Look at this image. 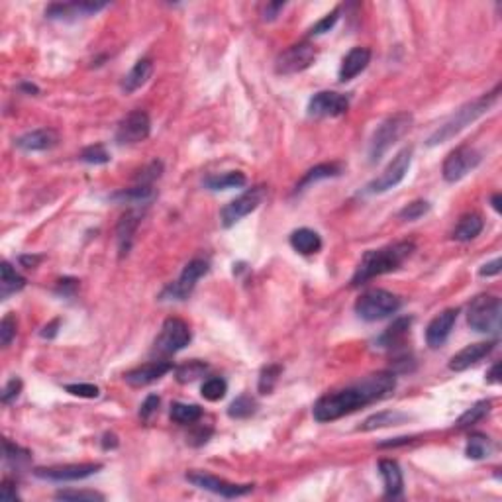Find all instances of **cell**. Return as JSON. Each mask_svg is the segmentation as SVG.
Here are the masks:
<instances>
[{"instance_id": "cell-1", "label": "cell", "mask_w": 502, "mask_h": 502, "mask_svg": "<svg viewBox=\"0 0 502 502\" xmlns=\"http://www.w3.org/2000/svg\"><path fill=\"white\" fill-rule=\"evenodd\" d=\"M397 388V375L388 371H379L363 376L352 387L330 392L314 404V418L318 422H334L342 416L373 404L376 400L390 397Z\"/></svg>"}, {"instance_id": "cell-2", "label": "cell", "mask_w": 502, "mask_h": 502, "mask_svg": "<svg viewBox=\"0 0 502 502\" xmlns=\"http://www.w3.org/2000/svg\"><path fill=\"white\" fill-rule=\"evenodd\" d=\"M414 243L412 241H399L381 250H371L363 255V259L357 265L352 285L359 286L367 283L369 279H375L379 275H387L397 271L402 263L406 261L414 253Z\"/></svg>"}, {"instance_id": "cell-3", "label": "cell", "mask_w": 502, "mask_h": 502, "mask_svg": "<svg viewBox=\"0 0 502 502\" xmlns=\"http://www.w3.org/2000/svg\"><path fill=\"white\" fill-rule=\"evenodd\" d=\"M499 94H501V87H494V91L483 94L479 98L471 101V103L463 104L461 108H457L453 114L445 120L444 124L435 130L432 136L428 137V146H440L449 141L451 137H456L459 132H463L467 125H471L475 120H479L481 116L487 114L492 106L499 101Z\"/></svg>"}, {"instance_id": "cell-4", "label": "cell", "mask_w": 502, "mask_h": 502, "mask_svg": "<svg viewBox=\"0 0 502 502\" xmlns=\"http://www.w3.org/2000/svg\"><path fill=\"white\" fill-rule=\"evenodd\" d=\"M412 125V114L408 112H399V114L388 116L385 122H381L375 134L371 137L369 144V159L371 163H376L381 159L392 144H397L400 137L404 136Z\"/></svg>"}, {"instance_id": "cell-5", "label": "cell", "mask_w": 502, "mask_h": 502, "mask_svg": "<svg viewBox=\"0 0 502 502\" xmlns=\"http://www.w3.org/2000/svg\"><path fill=\"white\" fill-rule=\"evenodd\" d=\"M402 306V300L397 295L383 291V288H371L365 295L357 298L355 302V312L359 318L367 322H376V320L388 318L397 314Z\"/></svg>"}, {"instance_id": "cell-6", "label": "cell", "mask_w": 502, "mask_h": 502, "mask_svg": "<svg viewBox=\"0 0 502 502\" xmlns=\"http://www.w3.org/2000/svg\"><path fill=\"white\" fill-rule=\"evenodd\" d=\"M501 298L492 295H479L469 304V326L481 334H496L501 330Z\"/></svg>"}, {"instance_id": "cell-7", "label": "cell", "mask_w": 502, "mask_h": 502, "mask_svg": "<svg viewBox=\"0 0 502 502\" xmlns=\"http://www.w3.org/2000/svg\"><path fill=\"white\" fill-rule=\"evenodd\" d=\"M191 330L181 318H167L161 326L159 336L153 343V354L171 355L184 349L191 343Z\"/></svg>"}, {"instance_id": "cell-8", "label": "cell", "mask_w": 502, "mask_h": 502, "mask_svg": "<svg viewBox=\"0 0 502 502\" xmlns=\"http://www.w3.org/2000/svg\"><path fill=\"white\" fill-rule=\"evenodd\" d=\"M410 163H412V148L400 149L399 153L392 157V161L385 167V171L367 184L365 193L381 194V193H387L390 189H395V187L406 177V173L410 169Z\"/></svg>"}, {"instance_id": "cell-9", "label": "cell", "mask_w": 502, "mask_h": 502, "mask_svg": "<svg viewBox=\"0 0 502 502\" xmlns=\"http://www.w3.org/2000/svg\"><path fill=\"white\" fill-rule=\"evenodd\" d=\"M265 187H253V189H248L245 193L240 194L238 198H234L232 202L222 208V212H220V222H222V226L224 228H232V226H236L240 220L251 214L253 210H257L259 205L263 202V198H265Z\"/></svg>"}, {"instance_id": "cell-10", "label": "cell", "mask_w": 502, "mask_h": 502, "mask_svg": "<svg viewBox=\"0 0 502 502\" xmlns=\"http://www.w3.org/2000/svg\"><path fill=\"white\" fill-rule=\"evenodd\" d=\"M208 271H210V265L205 259H193L191 263H187L181 277L167 286L161 293L159 298L161 300H184L194 291L196 281L202 279Z\"/></svg>"}, {"instance_id": "cell-11", "label": "cell", "mask_w": 502, "mask_h": 502, "mask_svg": "<svg viewBox=\"0 0 502 502\" xmlns=\"http://www.w3.org/2000/svg\"><path fill=\"white\" fill-rule=\"evenodd\" d=\"M481 163V153L477 149L469 148V146H461V148L453 149L444 161V179L447 183H457L461 181L467 173H471Z\"/></svg>"}, {"instance_id": "cell-12", "label": "cell", "mask_w": 502, "mask_h": 502, "mask_svg": "<svg viewBox=\"0 0 502 502\" xmlns=\"http://www.w3.org/2000/svg\"><path fill=\"white\" fill-rule=\"evenodd\" d=\"M187 481L193 483L194 487L202 489V491L214 492V494H220L224 499H236V496H243V494L253 491V485H234V483L218 479V477L210 475V473H205V471L187 473Z\"/></svg>"}, {"instance_id": "cell-13", "label": "cell", "mask_w": 502, "mask_h": 502, "mask_svg": "<svg viewBox=\"0 0 502 502\" xmlns=\"http://www.w3.org/2000/svg\"><path fill=\"white\" fill-rule=\"evenodd\" d=\"M316 59V49L309 42H302L297 46H291L277 58V73L279 75H295L304 69H309Z\"/></svg>"}, {"instance_id": "cell-14", "label": "cell", "mask_w": 502, "mask_h": 502, "mask_svg": "<svg viewBox=\"0 0 502 502\" xmlns=\"http://www.w3.org/2000/svg\"><path fill=\"white\" fill-rule=\"evenodd\" d=\"M149 132H151V120H149L148 112L134 110L120 120L118 130H116V141L122 146L139 144V141L148 139Z\"/></svg>"}, {"instance_id": "cell-15", "label": "cell", "mask_w": 502, "mask_h": 502, "mask_svg": "<svg viewBox=\"0 0 502 502\" xmlns=\"http://www.w3.org/2000/svg\"><path fill=\"white\" fill-rule=\"evenodd\" d=\"M103 469V463H73V465H58V467H40L34 475L37 479L67 483V481H83L96 475Z\"/></svg>"}, {"instance_id": "cell-16", "label": "cell", "mask_w": 502, "mask_h": 502, "mask_svg": "<svg viewBox=\"0 0 502 502\" xmlns=\"http://www.w3.org/2000/svg\"><path fill=\"white\" fill-rule=\"evenodd\" d=\"M349 98L345 94L331 91H322L314 94L309 103V114L318 118H336L347 112Z\"/></svg>"}, {"instance_id": "cell-17", "label": "cell", "mask_w": 502, "mask_h": 502, "mask_svg": "<svg viewBox=\"0 0 502 502\" xmlns=\"http://www.w3.org/2000/svg\"><path fill=\"white\" fill-rule=\"evenodd\" d=\"M457 314H459L457 309H447L444 310L442 314H438V316L428 324V328H426V342H428V345H430L432 349L442 347L445 340L449 338V334H451V330H453V326H456L457 322Z\"/></svg>"}, {"instance_id": "cell-18", "label": "cell", "mask_w": 502, "mask_h": 502, "mask_svg": "<svg viewBox=\"0 0 502 502\" xmlns=\"http://www.w3.org/2000/svg\"><path fill=\"white\" fill-rule=\"evenodd\" d=\"M106 2H67V4H51L46 10L49 20H69V18H83L96 12L104 10Z\"/></svg>"}, {"instance_id": "cell-19", "label": "cell", "mask_w": 502, "mask_h": 502, "mask_svg": "<svg viewBox=\"0 0 502 502\" xmlns=\"http://www.w3.org/2000/svg\"><path fill=\"white\" fill-rule=\"evenodd\" d=\"M173 365L169 361H151V363L128 371L124 375V381L130 387H146V385L159 381L161 376L169 373Z\"/></svg>"}, {"instance_id": "cell-20", "label": "cell", "mask_w": 502, "mask_h": 502, "mask_svg": "<svg viewBox=\"0 0 502 502\" xmlns=\"http://www.w3.org/2000/svg\"><path fill=\"white\" fill-rule=\"evenodd\" d=\"M496 342H479V343H471L467 347H463L459 354H456L451 357L449 361V369L451 371H465L471 365L479 363L483 357L491 354L494 349Z\"/></svg>"}, {"instance_id": "cell-21", "label": "cell", "mask_w": 502, "mask_h": 502, "mask_svg": "<svg viewBox=\"0 0 502 502\" xmlns=\"http://www.w3.org/2000/svg\"><path fill=\"white\" fill-rule=\"evenodd\" d=\"M59 136L55 130L51 128H42V130H34V132H28L16 139V146L24 151H46L51 149L53 146H58Z\"/></svg>"}, {"instance_id": "cell-22", "label": "cell", "mask_w": 502, "mask_h": 502, "mask_svg": "<svg viewBox=\"0 0 502 502\" xmlns=\"http://www.w3.org/2000/svg\"><path fill=\"white\" fill-rule=\"evenodd\" d=\"M379 473H381L383 483H385V496L387 499H400L404 479H402V471H400L399 463L392 461V459H381L379 461Z\"/></svg>"}, {"instance_id": "cell-23", "label": "cell", "mask_w": 502, "mask_h": 502, "mask_svg": "<svg viewBox=\"0 0 502 502\" xmlns=\"http://www.w3.org/2000/svg\"><path fill=\"white\" fill-rule=\"evenodd\" d=\"M369 61H371V51L367 47H354L343 58L342 67H340V80L347 83V80L355 79L361 71H365Z\"/></svg>"}, {"instance_id": "cell-24", "label": "cell", "mask_w": 502, "mask_h": 502, "mask_svg": "<svg viewBox=\"0 0 502 502\" xmlns=\"http://www.w3.org/2000/svg\"><path fill=\"white\" fill-rule=\"evenodd\" d=\"M139 220H141V212L136 210V208L128 210L124 216L120 218L118 228H116L120 255H128V251L132 248V241H134V234H136L137 226H139Z\"/></svg>"}, {"instance_id": "cell-25", "label": "cell", "mask_w": 502, "mask_h": 502, "mask_svg": "<svg viewBox=\"0 0 502 502\" xmlns=\"http://www.w3.org/2000/svg\"><path fill=\"white\" fill-rule=\"evenodd\" d=\"M410 326H412V318L410 316H404V318L395 320L387 330L383 331V336L376 340V345L379 347H385V349H392L397 347L399 343L404 342V338L410 334Z\"/></svg>"}, {"instance_id": "cell-26", "label": "cell", "mask_w": 502, "mask_h": 502, "mask_svg": "<svg viewBox=\"0 0 502 502\" xmlns=\"http://www.w3.org/2000/svg\"><path fill=\"white\" fill-rule=\"evenodd\" d=\"M153 73V63L151 59H139L134 67L130 69V73L125 75L122 80V91L124 92H134L137 89H141L151 77Z\"/></svg>"}, {"instance_id": "cell-27", "label": "cell", "mask_w": 502, "mask_h": 502, "mask_svg": "<svg viewBox=\"0 0 502 502\" xmlns=\"http://www.w3.org/2000/svg\"><path fill=\"white\" fill-rule=\"evenodd\" d=\"M483 228H485V222H483L481 214L471 212V214H465V216L459 218V222H457V226L456 230H453V234H451V238L457 241H471L479 236L481 232H483Z\"/></svg>"}, {"instance_id": "cell-28", "label": "cell", "mask_w": 502, "mask_h": 502, "mask_svg": "<svg viewBox=\"0 0 502 502\" xmlns=\"http://www.w3.org/2000/svg\"><path fill=\"white\" fill-rule=\"evenodd\" d=\"M291 245L302 253V255H312V253H318L320 248H322V240L320 236L314 232V230L309 228H300L295 230L291 234Z\"/></svg>"}, {"instance_id": "cell-29", "label": "cell", "mask_w": 502, "mask_h": 502, "mask_svg": "<svg viewBox=\"0 0 502 502\" xmlns=\"http://www.w3.org/2000/svg\"><path fill=\"white\" fill-rule=\"evenodd\" d=\"M248 183L245 175L241 171H228L222 175H210L205 179V187L210 191H228V189H240Z\"/></svg>"}, {"instance_id": "cell-30", "label": "cell", "mask_w": 502, "mask_h": 502, "mask_svg": "<svg viewBox=\"0 0 502 502\" xmlns=\"http://www.w3.org/2000/svg\"><path fill=\"white\" fill-rule=\"evenodd\" d=\"M24 286H26V279L22 275L16 273V269H12L10 263H2V279H0V297H2V300H6L18 291H22Z\"/></svg>"}, {"instance_id": "cell-31", "label": "cell", "mask_w": 502, "mask_h": 502, "mask_svg": "<svg viewBox=\"0 0 502 502\" xmlns=\"http://www.w3.org/2000/svg\"><path fill=\"white\" fill-rule=\"evenodd\" d=\"M404 420H408V416L406 414H402V412H392V410H387V412H379V414H373V416H369L363 426L359 428V430H363V432H371V430H376V428H387V426H397V424H402Z\"/></svg>"}, {"instance_id": "cell-32", "label": "cell", "mask_w": 502, "mask_h": 502, "mask_svg": "<svg viewBox=\"0 0 502 502\" xmlns=\"http://www.w3.org/2000/svg\"><path fill=\"white\" fill-rule=\"evenodd\" d=\"M340 173H342V167H340L338 163H322V165H316V167H314V169H310V171L302 177V181L297 184V193L298 191H302L304 187H309V184L320 181V179L338 177Z\"/></svg>"}, {"instance_id": "cell-33", "label": "cell", "mask_w": 502, "mask_h": 502, "mask_svg": "<svg viewBox=\"0 0 502 502\" xmlns=\"http://www.w3.org/2000/svg\"><path fill=\"white\" fill-rule=\"evenodd\" d=\"M151 196H153L151 184H137L134 189H125V191L114 193L110 198L122 202V205L124 202H128V205H141V202H148Z\"/></svg>"}, {"instance_id": "cell-34", "label": "cell", "mask_w": 502, "mask_h": 502, "mask_svg": "<svg viewBox=\"0 0 502 502\" xmlns=\"http://www.w3.org/2000/svg\"><path fill=\"white\" fill-rule=\"evenodd\" d=\"M202 416V408L198 404H184V402H175L171 406V420L175 424H194L200 420Z\"/></svg>"}, {"instance_id": "cell-35", "label": "cell", "mask_w": 502, "mask_h": 502, "mask_svg": "<svg viewBox=\"0 0 502 502\" xmlns=\"http://www.w3.org/2000/svg\"><path fill=\"white\" fill-rule=\"evenodd\" d=\"M491 400H479L473 408H469L459 420H457V428L459 430H463V428H471V426H475V424H479L489 412H491Z\"/></svg>"}, {"instance_id": "cell-36", "label": "cell", "mask_w": 502, "mask_h": 502, "mask_svg": "<svg viewBox=\"0 0 502 502\" xmlns=\"http://www.w3.org/2000/svg\"><path fill=\"white\" fill-rule=\"evenodd\" d=\"M208 371V365L205 361H198V359H193L184 365H179L175 369V375H177V381L179 383H193L196 381L198 376H202Z\"/></svg>"}, {"instance_id": "cell-37", "label": "cell", "mask_w": 502, "mask_h": 502, "mask_svg": "<svg viewBox=\"0 0 502 502\" xmlns=\"http://www.w3.org/2000/svg\"><path fill=\"white\" fill-rule=\"evenodd\" d=\"M200 392H202V397L206 400H210V402H218V400H222L226 397V392H228V383L222 379V376H210V379H206L205 385L200 388Z\"/></svg>"}, {"instance_id": "cell-38", "label": "cell", "mask_w": 502, "mask_h": 502, "mask_svg": "<svg viewBox=\"0 0 502 502\" xmlns=\"http://www.w3.org/2000/svg\"><path fill=\"white\" fill-rule=\"evenodd\" d=\"M465 453H467V457H471V459H483V457L489 456V453H491V442H489V438L483 434L471 435Z\"/></svg>"}, {"instance_id": "cell-39", "label": "cell", "mask_w": 502, "mask_h": 502, "mask_svg": "<svg viewBox=\"0 0 502 502\" xmlns=\"http://www.w3.org/2000/svg\"><path fill=\"white\" fill-rule=\"evenodd\" d=\"M255 408H257L255 400L251 399V397H248V395H241V397H238V399L230 404L228 414L230 418H238V420H240V418H248V416H251V414L255 412Z\"/></svg>"}, {"instance_id": "cell-40", "label": "cell", "mask_w": 502, "mask_h": 502, "mask_svg": "<svg viewBox=\"0 0 502 502\" xmlns=\"http://www.w3.org/2000/svg\"><path fill=\"white\" fill-rule=\"evenodd\" d=\"M4 459H6V463H10L12 467L20 469L24 467V465H28L30 451H26L22 447L10 444L8 440H4Z\"/></svg>"}, {"instance_id": "cell-41", "label": "cell", "mask_w": 502, "mask_h": 502, "mask_svg": "<svg viewBox=\"0 0 502 502\" xmlns=\"http://www.w3.org/2000/svg\"><path fill=\"white\" fill-rule=\"evenodd\" d=\"M279 375H281V367L279 365L265 367L261 371V375H259V392L261 395H269L275 388V385H277Z\"/></svg>"}, {"instance_id": "cell-42", "label": "cell", "mask_w": 502, "mask_h": 502, "mask_svg": "<svg viewBox=\"0 0 502 502\" xmlns=\"http://www.w3.org/2000/svg\"><path fill=\"white\" fill-rule=\"evenodd\" d=\"M80 161L91 163V165H104V163L110 161V155H108V151L104 149V146H89V148L83 149Z\"/></svg>"}, {"instance_id": "cell-43", "label": "cell", "mask_w": 502, "mask_h": 502, "mask_svg": "<svg viewBox=\"0 0 502 502\" xmlns=\"http://www.w3.org/2000/svg\"><path fill=\"white\" fill-rule=\"evenodd\" d=\"M58 501H87V502H94V501H104V494L96 491H59L55 494Z\"/></svg>"}, {"instance_id": "cell-44", "label": "cell", "mask_w": 502, "mask_h": 502, "mask_svg": "<svg viewBox=\"0 0 502 502\" xmlns=\"http://www.w3.org/2000/svg\"><path fill=\"white\" fill-rule=\"evenodd\" d=\"M16 328H18V322H16V316L14 314H6L2 322H0V343L6 347L10 345L12 340L16 338Z\"/></svg>"}, {"instance_id": "cell-45", "label": "cell", "mask_w": 502, "mask_h": 502, "mask_svg": "<svg viewBox=\"0 0 502 502\" xmlns=\"http://www.w3.org/2000/svg\"><path fill=\"white\" fill-rule=\"evenodd\" d=\"M428 210H430V205H428L426 200H414V202H410V205L404 206V208L400 210L399 216L402 218V220H408V222H412V220L422 218Z\"/></svg>"}, {"instance_id": "cell-46", "label": "cell", "mask_w": 502, "mask_h": 502, "mask_svg": "<svg viewBox=\"0 0 502 502\" xmlns=\"http://www.w3.org/2000/svg\"><path fill=\"white\" fill-rule=\"evenodd\" d=\"M338 20H340V8L331 10L330 14H326L322 20H318V22L314 24V26L310 28V35H322L326 34V32H330Z\"/></svg>"}, {"instance_id": "cell-47", "label": "cell", "mask_w": 502, "mask_h": 502, "mask_svg": "<svg viewBox=\"0 0 502 502\" xmlns=\"http://www.w3.org/2000/svg\"><path fill=\"white\" fill-rule=\"evenodd\" d=\"M67 392L80 397V399H96L101 395V390L96 385H89V383H79V385H67L65 387Z\"/></svg>"}, {"instance_id": "cell-48", "label": "cell", "mask_w": 502, "mask_h": 502, "mask_svg": "<svg viewBox=\"0 0 502 502\" xmlns=\"http://www.w3.org/2000/svg\"><path fill=\"white\" fill-rule=\"evenodd\" d=\"M159 404H161V399L157 397V395H149L148 399L144 400L141 408H139V418L148 422L149 418H151L155 412L159 410Z\"/></svg>"}, {"instance_id": "cell-49", "label": "cell", "mask_w": 502, "mask_h": 502, "mask_svg": "<svg viewBox=\"0 0 502 502\" xmlns=\"http://www.w3.org/2000/svg\"><path fill=\"white\" fill-rule=\"evenodd\" d=\"M20 390H22V381H20V379H10V381L6 383L4 390H2V402L8 404V402H12L14 399H18Z\"/></svg>"}, {"instance_id": "cell-50", "label": "cell", "mask_w": 502, "mask_h": 502, "mask_svg": "<svg viewBox=\"0 0 502 502\" xmlns=\"http://www.w3.org/2000/svg\"><path fill=\"white\" fill-rule=\"evenodd\" d=\"M0 499H2V501H16V499H20L16 487H14L8 479L4 481L2 487H0Z\"/></svg>"}, {"instance_id": "cell-51", "label": "cell", "mask_w": 502, "mask_h": 502, "mask_svg": "<svg viewBox=\"0 0 502 502\" xmlns=\"http://www.w3.org/2000/svg\"><path fill=\"white\" fill-rule=\"evenodd\" d=\"M210 434H212V430L210 428H198V430H194L193 434L189 435V444H193V445H202L208 442V438H210Z\"/></svg>"}, {"instance_id": "cell-52", "label": "cell", "mask_w": 502, "mask_h": 502, "mask_svg": "<svg viewBox=\"0 0 502 502\" xmlns=\"http://www.w3.org/2000/svg\"><path fill=\"white\" fill-rule=\"evenodd\" d=\"M501 269H502V261L499 259V257H496V259H492L491 263L483 265V267H481L479 275L481 277H494V275L501 273Z\"/></svg>"}, {"instance_id": "cell-53", "label": "cell", "mask_w": 502, "mask_h": 502, "mask_svg": "<svg viewBox=\"0 0 502 502\" xmlns=\"http://www.w3.org/2000/svg\"><path fill=\"white\" fill-rule=\"evenodd\" d=\"M283 8H285V2H269V4L263 8V18H265V20H275Z\"/></svg>"}, {"instance_id": "cell-54", "label": "cell", "mask_w": 502, "mask_h": 502, "mask_svg": "<svg viewBox=\"0 0 502 502\" xmlns=\"http://www.w3.org/2000/svg\"><path fill=\"white\" fill-rule=\"evenodd\" d=\"M75 288H77V281L75 279H63V281L58 283V293L59 295H65V297L73 295Z\"/></svg>"}, {"instance_id": "cell-55", "label": "cell", "mask_w": 502, "mask_h": 502, "mask_svg": "<svg viewBox=\"0 0 502 502\" xmlns=\"http://www.w3.org/2000/svg\"><path fill=\"white\" fill-rule=\"evenodd\" d=\"M412 438H397V440H390V442H383L379 444V447H397V445H406L410 444Z\"/></svg>"}, {"instance_id": "cell-56", "label": "cell", "mask_w": 502, "mask_h": 502, "mask_svg": "<svg viewBox=\"0 0 502 502\" xmlns=\"http://www.w3.org/2000/svg\"><path fill=\"white\" fill-rule=\"evenodd\" d=\"M103 447L104 449H114V447H118V438H116L114 434H104Z\"/></svg>"}, {"instance_id": "cell-57", "label": "cell", "mask_w": 502, "mask_h": 502, "mask_svg": "<svg viewBox=\"0 0 502 502\" xmlns=\"http://www.w3.org/2000/svg\"><path fill=\"white\" fill-rule=\"evenodd\" d=\"M58 326H59V320H53V322H51L49 326H46V328H44L42 336H44V338H53V336L58 334Z\"/></svg>"}, {"instance_id": "cell-58", "label": "cell", "mask_w": 502, "mask_h": 502, "mask_svg": "<svg viewBox=\"0 0 502 502\" xmlns=\"http://www.w3.org/2000/svg\"><path fill=\"white\" fill-rule=\"evenodd\" d=\"M499 371H501V363H494L491 371H489V375H487V381H489V383H499V381H501Z\"/></svg>"}, {"instance_id": "cell-59", "label": "cell", "mask_w": 502, "mask_h": 502, "mask_svg": "<svg viewBox=\"0 0 502 502\" xmlns=\"http://www.w3.org/2000/svg\"><path fill=\"white\" fill-rule=\"evenodd\" d=\"M40 261H42V257H28V255H22V257H20V263L26 265V267H34V265H37Z\"/></svg>"}, {"instance_id": "cell-60", "label": "cell", "mask_w": 502, "mask_h": 502, "mask_svg": "<svg viewBox=\"0 0 502 502\" xmlns=\"http://www.w3.org/2000/svg\"><path fill=\"white\" fill-rule=\"evenodd\" d=\"M492 206H494L496 212H501V194H494V196H492Z\"/></svg>"}, {"instance_id": "cell-61", "label": "cell", "mask_w": 502, "mask_h": 502, "mask_svg": "<svg viewBox=\"0 0 502 502\" xmlns=\"http://www.w3.org/2000/svg\"><path fill=\"white\" fill-rule=\"evenodd\" d=\"M22 89H24V91H28V92H37V89H35L34 85H28V83H24Z\"/></svg>"}]
</instances>
